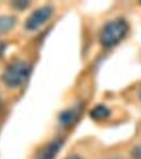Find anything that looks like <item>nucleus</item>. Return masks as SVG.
Masks as SVG:
<instances>
[{
	"instance_id": "f257e3e1",
	"label": "nucleus",
	"mask_w": 141,
	"mask_h": 159,
	"mask_svg": "<svg viewBox=\"0 0 141 159\" xmlns=\"http://www.w3.org/2000/svg\"><path fill=\"white\" fill-rule=\"evenodd\" d=\"M30 74V66L23 61H15L5 67L1 75L2 83L9 88H17L24 84Z\"/></svg>"
},
{
	"instance_id": "f03ea898",
	"label": "nucleus",
	"mask_w": 141,
	"mask_h": 159,
	"mask_svg": "<svg viewBox=\"0 0 141 159\" xmlns=\"http://www.w3.org/2000/svg\"><path fill=\"white\" fill-rule=\"evenodd\" d=\"M128 31V24L124 19L117 18L107 22L100 33V42L105 47H112L123 39Z\"/></svg>"
},
{
	"instance_id": "7ed1b4c3",
	"label": "nucleus",
	"mask_w": 141,
	"mask_h": 159,
	"mask_svg": "<svg viewBox=\"0 0 141 159\" xmlns=\"http://www.w3.org/2000/svg\"><path fill=\"white\" fill-rule=\"evenodd\" d=\"M54 7L50 5H45L36 9L27 17L24 27L27 31H36L42 27L51 17Z\"/></svg>"
},
{
	"instance_id": "20e7f679",
	"label": "nucleus",
	"mask_w": 141,
	"mask_h": 159,
	"mask_svg": "<svg viewBox=\"0 0 141 159\" xmlns=\"http://www.w3.org/2000/svg\"><path fill=\"white\" fill-rule=\"evenodd\" d=\"M64 142L62 139H55L44 146L36 155L34 159H54L61 150Z\"/></svg>"
},
{
	"instance_id": "39448f33",
	"label": "nucleus",
	"mask_w": 141,
	"mask_h": 159,
	"mask_svg": "<svg viewBox=\"0 0 141 159\" xmlns=\"http://www.w3.org/2000/svg\"><path fill=\"white\" fill-rule=\"evenodd\" d=\"M80 109L79 107L76 108H73V109H69L66 111L63 112L60 116H59V121L60 124L64 126H69L74 124V121L76 120L78 116H79Z\"/></svg>"
},
{
	"instance_id": "423d86ee",
	"label": "nucleus",
	"mask_w": 141,
	"mask_h": 159,
	"mask_svg": "<svg viewBox=\"0 0 141 159\" xmlns=\"http://www.w3.org/2000/svg\"><path fill=\"white\" fill-rule=\"evenodd\" d=\"M17 22L16 17L12 15H1L0 16V36L4 35L15 27Z\"/></svg>"
},
{
	"instance_id": "0eeeda50",
	"label": "nucleus",
	"mask_w": 141,
	"mask_h": 159,
	"mask_svg": "<svg viewBox=\"0 0 141 159\" xmlns=\"http://www.w3.org/2000/svg\"><path fill=\"white\" fill-rule=\"evenodd\" d=\"M90 115L94 120H103L109 117L110 110L107 107L104 105H97L92 109Z\"/></svg>"
},
{
	"instance_id": "6e6552de",
	"label": "nucleus",
	"mask_w": 141,
	"mask_h": 159,
	"mask_svg": "<svg viewBox=\"0 0 141 159\" xmlns=\"http://www.w3.org/2000/svg\"><path fill=\"white\" fill-rule=\"evenodd\" d=\"M30 4V2L28 1H17V2H12V5L14 6L15 8L17 9H25L27 8V6Z\"/></svg>"
},
{
	"instance_id": "1a4fd4ad",
	"label": "nucleus",
	"mask_w": 141,
	"mask_h": 159,
	"mask_svg": "<svg viewBox=\"0 0 141 159\" xmlns=\"http://www.w3.org/2000/svg\"><path fill=\"white\" fill-rule=\"evenodd\" d=\"M133 159H141V145L135 147L131 152Z\"/></svg>"
},
{
	"instance_id": "9d476101",
	"label": "nucleus",
	"mask_w": 141,
	"mask_h": 159,
	"mask_svg": "<svg viewBox=\"0 0 141 159\" xmlns=\"http://www.w3.org/2000/svg\"><path fill=\"white\" fill-rule=\"evenodd\" d=\"M65 159H83L81 157L78 156V155H71V156L68 157L67 158Z\"/></svg>"
},
{
	"instance_id": "9b49d317",
	"label": "nucleus",
	"mask_w": 141,
	"mask_h": 159,
	"mask_svg": "<svg viewBox=\"0 0 141 159\" xmlns=\"http://www.w3.org/2000/svg\"><path fill=\"white\" fill-rule=\"evenodd\" d=\"M0 107H1V100H0Z\"/></svg>"
},
{
	"instance_id": "f8f14e48",
	"label": "nucleus",
	"mask_w": 141,
	"mask_h": 159,
	"mask_svg": "<svg viewBox=\"0 0 141 159\" xmlns=\"http://www.w3.org/2000/svg\"><path fill=\"white\" fill-rule=\"evenodd\" d=\"M140 97H141V92H140Z\"/></svg>"
}]
</instances>
